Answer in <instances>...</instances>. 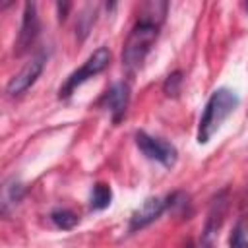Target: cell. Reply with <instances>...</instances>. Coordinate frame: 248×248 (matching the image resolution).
<instances>
[{
    "label": "cell",
    "mask_w": 248,
    "mask_h": 248,
    "mask_svg": "<svg viewBox=\"0 0 248 248\" xmlns=\"http://www.w3.org/2000/svg\"><path fill=\"white\" fill-rule=\"evenodd\" d=\"M225 213H227V194L221 192L211 202V207L207 211V219H205L203 232H202V248H213L215 246V240H217L219 229L223 225Z\"/></svg>",
    "instance_id": "obj_8"
},
{
    "label": "cell",
    "mask_w": 248,
    "mask_h": 248,
    "mask_svg": "<svg viewBox=\"0 0 248 248\" xmlns=\"http://www.w3.org/2000/svg\"><path fill=\"white\" fill-rule=\"evenodd\" d=\"M169 209V198H159V196H153V198H147L130 217V223H128V231L130 232H136L147 225H151L155 219H159L163 215V211Z\"/></svg>",
    "instance_id": "obj_7"
},
{
    "label": "cell",
    "mask_w": 248,
    "mask_h": 248,
    "mask_svg": "<svg viewBox=\"0 0 248 248\" xmlns=\"http://www.w3.org/2000/svg\"><path fill=\"white\" fill-rule=\"evenodd\" d=\"M130 103V85L126 81H116L110 85V89L105 93V107L110 112L112 122H120L126 114Z\"/></svg>",
    "instance_id": "obj_9"
},
{
    "label": "cell",
    "mask_w": 248,
    "mask_h": 248,
    "mask_svg": "<svg viewBox=\"0 0 248 248\" xmlns=\"http://www.w3.org/2000/svg\"><path fill=\"white\" fill-rule=\"evenodd\" d=\"M136 145L147 159H153L167 169L174 167L178 159V151L172 143H169L163 138H153L145 132H136Z\"/></svg>",
    "instance_id": "obj_4"
},
{
    "label": "cell",
    "mask_w": 248,
    "mask_h": 248,
    "mask_svg": "<svg viewBox=\"0 0 248 248\" xmlns=\"http://www.w3.org/2000/svg\"><path fill=\"white\" fill-rule=\"evenodd\" d=\"M246 10H248V4H246Z\"/></svg>",
    "instance_id": "obj_19"
},
{
    "label": "cell",
    "mask_w": 248,
    "mask_h": 248,
    "mask_svg": "<svg viewBox=\"0 0 248 248\" xmlns=\"http://www.w3.org/2000/svg\"><path fill=\"white\" fill-rule=\"evenodd\" d=\"M231 248H248V225L244 221H238L229 236Z\"/></svg>",
    "instance_id": "obj_15"
},
{
    "label": "cell",
    "mask_w": 248,
    "mask_h": 248,
    "mask_svg": "<svg viewBox=\"0 0 248 248\" xmlns=\"http://www.w3.org/2000/svg\"><path fill=\"white\" fill-rule=\"evenodd\" d=\"M180 87H182V72L176 70V72L169 74V78L165 79V83H163V91H165L167 97H178Z\"/></svg>",
    "instance_id": "obj_16"
},
{
    "label": "cell",
    "mask_w": 248,
    "mask_h": 248,
    "mask_svg": "<svg viewBox=\"0 0 248 248\" xmlns=\"http://www.w3.org/2000/svg\"><path fill=\"white\" fill-rule=\"evenodd\" d=\"M159 37V25L138 19L122 46V66L128 74L138 72Z\"/></svg>",
    "instance_id": "obj_2"
},
{
    "label": "cell",
    "mask_w": 248,
    "mask_h": 248,
    "mask_svg": "<svg viewBox=\"0 0 248 248\" xmlns=\"http://www.w3.org/2000/svg\"><path fill=\"white\" fill-rule=\"evenodd\" d=\"M56 8H58V19H60V21H62V19H66V12L70 10V4H68V2H64V4H62V2H58V4H56Z\"/></svg>",
    "instance_id": "obj_17"
},
{
    "label": "cell",
    "mask_w": 248,
    "mask_h": 248,
    "mask_svg": "<svg viewBox=\"0 0 248 248\" xmlns=\"http://www.w3.org/2000/svg\"><path fill=\"white\" fill-rule=\"evenodd\" d=\"M238 103H240L238 95L229 87H219L209 95L203 107V112L200 116V122H198L196 140L200 145H205L213 138V134L221 128V124L234 112Z\"/></svg>",
    "instance_id": "obj_1"
},
{
    "label": "cell",
    "mask_w": 248,
    "mask_h": 248,
    "mask_svg": "<svg viewBox=\"0 0 248 248\" xmlns=\"http://www.w3.org/2000/svg\"><path fill=\"white\" fill-rule=\"evenodd\" d=\"M110 200H112V190L108 184L105 182H97L93 184V190H91V200H89V207L93 211H101L105 207L110 205Z\"/></svg>",
    "instance_id": "obj_12"
},
{
    "label": "cell",
    "mask_w": 248,
    "mask_h": 248,
    "mask_svg": "<svg viewBox=\"0 0 248 248\" xmlns=\"http://www.w3.org/2000/svg\"><path fill=\"white\" fill-rule=\"evenodd\" d=\"M169 4L167 2H157V0H149L140 8V19L141 21H149L155 25H161V21L165 19Z\"/></svg>",
    "instance_id": "obj_10"
},
{
    "label": "cell",
    "mask_w": 248,
    "mask_h": 248,
    "mask_svg": "<svg viewBox=\"0 0 248 248\" xmlns=\"http://www.w3.org/2000/svg\"><path fill=\"white\" fill-rule=\"evenodd\" d=\"M182 248H194V242H192V240L188 238V240L184 242V246H182Z\"/></svg>",
    "instance_id": "obj_18"
},
{
    "label": "cell",
    "mask_w": 248,
    "mask_h": 248,
    "mask_svg": "<svg viewBox=\"0 0 248 248\" xmlns=\"http://www.w3.org/2000/svg\"><path fill=\"white\" fill-rule=\"evenodd\" d=\"M45 64H46V54L45 52H39V54H35L10 81H8V85H6V93L8 95H12V97H16V95H21V93H25L37 79H39V76L43 74V70H45Z\"/></svg>",
    "instance_id": "obj_5"
},
{
    "label": "cell",
    "mask_w": 248,
    "mask_h": 248,
    "mask_svg": "<svg viewBox=\"0 0 248 248\" xmlns=\"http://www.w3.org/2000/svg\"><path fill=\"white\" fill-rule=\"evenodd\" d=\"M50 219H52V223L58 227V229H62V231H70V229H74L76 225H78V215L74 213V211H70V209H64V207H58V209H54L52 213H50Z\"/></svg>",
    "instance_id": "obj_14"
},
{
    "label": "cell",
    "mask_w": 248,
    "mask_h": 248,
    "mask_svg": "<svg viewBox=\"0 0 248 248\" xmlns=\"http://www.w3.org/2000/svg\"><path fill=\"white\" fill-rule=\"evenodd\" d=\"M95 19H97V8H95V6H87V8H83V10L79 12L78 21H76V37H78L79 41H83V39L89 35V31H91Z\"/></svg>",
    "instance_id": "obj_13"
},
{
    "label": "cell",
    "mask_w": 248,
    "mask_h": 248,
    "mask_svg": "<svg viewBox=\"0 0 248 248\" xmlns=\"http://www.w3.org/2000/svg\"><path fill=\"white\" fill-rule=\"evenodd\" d=\"M108 62H110V50H108L107 46H99L97 50H93L91 56H89L78 70H74V72L66 78L64 85H62L60 91H58V97H60V99H68L81 83H85L89 78L101 74V72L108 66Z\"/></svg>",
    "instance_id": "obj_3"
},
{
    "label": "cell",
    "mask_w": 248,
    "mask_h": 248,
    "mask_svg": "<svg viewBox=\"0 0 248 248\" xmlns=\"http://www.w3.org/2000/svg\"><path fill=\"white\" fill-rule=\"evenodd\" d=\"M23 196V184L16 178H10L2 188V213H8L10 207L17 205V202Z\"/></svg>",
    "instance_id": "obj_11"
},
{
    "label": "cell",
    "mask_w": 248,
    "mask_h": 248,
    "mask_svg": "<svg viewBox=\"0 0 248 248\" xmlns=\"http://www.w3.org/2000/svg\"><path fill=\"white\" fill-rule=\"evenodd\" d=\"M39 35V16H37V4L35 2H25L23 4V16H21V25L19 33L14 45V52L19 56L31 48Z\"/></svg>",
    "instance_id": "obj_6"
}]
</instances>
